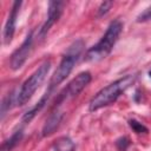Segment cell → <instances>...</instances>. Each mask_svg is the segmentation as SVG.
<instances>
[{
    "mask_svg": "<svg viewBox=\"0 0 151 151\" xmlns=\"http://www.w3.org/2000/svg\"><path fill=\"white\" fill-rule=\"evenodd\" d=\"M149 76H150V78H151V70H150V72H149Z\"/></svg>",
    "mask_w": 151,
    "mask_h": 151,
    "instance_id": "cell-17",
    "label": "cell"
},
{
    "mask_svg": "<svg viewBox=\"0 0 151 151\" xmlns=\"http://www.w3.org/2000/svg\"><path fill=\"white\" fill-rule=\"evenodd\" d=\"M32 46H33V31H31L27 34V37L25 38V40L22 41L20 47L17 48L12 53L11 60H9V66L12 70H14V71L19 70L25 64V61L29 57V53L32 51Z\"/></svg>",
    "mask_w": 151,
    "mask_h": 151,
    "instance_id": "cell-6",
    "label": "cell"
},
{
    "mask_svg": "<svg viewBox=\"0 0 151 151\" xmlns=\"http://www.w3.org/2000/svg\"><path fill=\"white\" fill-rule=\"evenodd\" d=\"M14 92H11L8 93L4 99H2V104H1V119H4L5 114L7 113V111H9L11 109V104L13 103V96Z\"/></svg>",
    "mask_w": 151,
    "mask_h": 151,
    "instance_id": "cell-12",
    "label": "cell"
},
{
    "mask_svg": "<svg viewBox=\"0 0 151 151\" xmlns=\"http://www.w3.org/2000/svg\"><path fill=\"white\" fill-rule=\"evenodd\" d=\"M122 31H123V22L120 20L112 21L109 25L101 39L96 45H93L91 48L86 51L84 60L85 61H98L107 57L111 53L114 44L117 42Z\"/></svg>",
    "mask_w": 151,
    "mask_h": 151,
    "instance_id": "cell-3",
    "label": "cell"
},
{
    "mask_svg": "<svg viewBox=\"0 0 151 151\" xmlns=\"http://www.w3.org/2000/svg\"><path fill=\"white\" fill-rule=\"evenodd\" d=\"M149 20H151V6L147 7L144 12H142L137 17V21L138 22H145V21H149Z\"/></svg>",
    "mask_w": 151,
    "mask_h": 151,
    "instance_id": "cell-16",
    "label": "cell"
},
{
    "mask_svg": "<svg viewBox=\"0 0 151 151\" xmlns=\"http://www.w3.org/2000/svg\"><path fill=\"white\" fill-rule=\"evenodd\" d=\"M63 117H64V113L63 112H59V111L52 112L48 116V118L46 119L45 124H44V127H42V137H48V136L53 134L55 132V130L59 127Z\"/></svg>",
    "mask_w": 151,
    "mask_h": 151,
    "instance_id": "cell-9",
    "label": "cell"
},
{
    "mask_svg": "<svg viewBox=\"0 0 151 151\" xmlns=\"http://www.w3.org/2000/svg\"><path fill=\"white\" fill-rule=\"evenodd\" d=\"M129 125H130V127H131L136 133H146V132L149 131L145 125H143L142 123H139V122L136 120V119H130V120H129Z\"/></svg>",
    "mask_w": 151,
    "mask_h": 151,
    "instance_id": "cell-13",
    "label": "cell"
},
{
    "mask_svg": "<svg viewBox=\"0 0 151 151\" xmlns=\"http://www.w3.org/2000/svg\"><path fill=\"white\" fill-rule=\"evenodd\" d=\"M53 150L54 151H74L76 145L71 138L64 136V137H59L57 140H54Z\"/></svg>",
    "mask_w": 151,
    "mask_h": 151,
    "instance_id": "cell-10",
    "label": "cell"
},
{
    "mask_svg": "<svg viewBox=\"0 0 151 151\" xmlns=\"http://www.w3.org/2000/svg\"><path fill=\"white\" fill-rule=\"evenodd\" d=\"M134 80H136L134 74H127L120 79H117L116 81L111 83L110 85L103 87L90 100V104H88L90 111H97L101 107H105V106L114 103L118 99V97L122 93H124L134 83Z\"/></svg>",
    "mask_w": 151,
    "mask_h": 151,
    "instance_id": "cell-1",
    "label": "cell"
},
{
    "mask_svg": "<svg viewBox=\"0 0 151 151\" xmlns=\"http://www.w3.org/2000/svg\"><path fill=\"white\" fill-rule=\"evenodd\" d=\"M22 136H24L22 130H18V131H15V132H14L7 140H5V142L2 143L1 151H11L14 146H17V145L19 144V142L21 140Z\"/></svg>",
    "mask_w": 151,
    "mask_h": 151,
    "instance_id": "cell-11",
    "label": "cell"
},
{
    "mask_svg": "<svg viewBox=\"0 0 151 151\" xmlns=\"http://www.w3.org/2000/svg\"><path fill=\"white\" fill-rule=\"evenodd\" d=\"M51 68V61L50 60H45L22 84L18 97H17V104L22 106L25 105L35 93V91L40 87V85L42 84V81L45 80L46 76L48 74Z\"/></svg>",
    "mask_w": 151,
    "mask_h": 151,
    "instance_id": "cell-4",
    "label": "cell"
},
{
    "mask_svg": "<svg viewBox=\"0 0 151 151\" xmlns=\"http://www.w3.org/2000/svg\"><path fill=\"white\" fill-rule=\"evenodd\" d=\"M116 146L119 151H126L127 147L130 146V139L127 137H120L116 142Z\"/></svg>",
    "mask_w": 151,
    "mask_h": 151,
    "instance_id": "cell-14",
    "label": "cell"
},
{
    "mask_svg": "<svg viewBox=\"0 0 151 151\" xmlns=\"http://www.w3.org/2000/svg\"><path fill=\"white\" fill-rule=\"evenodd\" d=\"M112 5H113L112 1H104V2H101L99 8H98V17H101V15L106 14L109 12V9L112 7Z\"/></svg>",
    "mask_w": 151,
    "mask_h": 151,
    "instance_id": "cell-15",
    "label": "cell"
},
{
    "mask_svg": "<svg viewBox=\"0 0 151 151\" xmlns=\"http://www.w3.org/2000/svg\"><path fill=\"white\" fill-rule=\"evenodd\" d=\"M64 6H65V2H63V1H50L48 2L46 21L44 22V25L39 29V37L40 38H44L47 34V32L50 31V28L58 21V19L60 18V15L63 13Z\"/></svg>",
    "mask_w": 151,
    "mask_h": 151,
    "instance_id": "cell-7",
    "label": "cell"
},
{
    "mask_svg": "<svg viewBox=\"0 0 151 151\" xmlns=\"http://www.w3.org/2000/svg\"><path fill=\"white\" fill-rule=\"evenodd\" d=\"M92 79V76L90 72L85 71V72H81L79 73L78 76H76L70 83L68 85L58 94L54 104H53V107L60 105L63 101L67 100V99H71V98H74L77 97L91 81Z\"/></svg>",
    "mask_w": 151,
    "mask_h": 151,
    "instance_id": "cell-5",
    "label": "cell"
},
{
    "mask_svg": "<svg viewBox=\"0 0 151 151\" xmlns=\"http://www.w3.org/2000/svg\"><path fill=\"white\" fill-rule=\"evenodd\" d=\"M84 47H85V42L81 39H78V40L73 41L68 46L66 53L64 54L61 61L59 63V65L57 67V70L54 71L53 76L51 77V80H50V84H48V88L46 91H48V92L52 93L53 90L58 85H60L70 76V73L72 72L76 63L78 61L79 57L83 53Z\"/></svg>",
    "mask_w": 151,
    "mask_h": 151,
    "instance_id": "cell-2",
    "label": "cell"
},
{
    "mask_svg": "<svg viewBox=\"0 0 151 151\" xmlns=\"http://www.w3.org/2000/svg\"><path fill=\"white\" fill-rule=\"evenodd\" d=\"M21 1H14L13 5H12V8L9 11V14H8V18L6 20V24H5V28H4V42L6 45L11 44L12 39H13V35H14V32H15V25H17V18H18V14H19V9H20V6H21Z\"/></svg>",
    "mask_w": 151,
    "mask_h": 151,
    "instance_id": "cell-8",
    "label": "cell"
}]
</instances>
